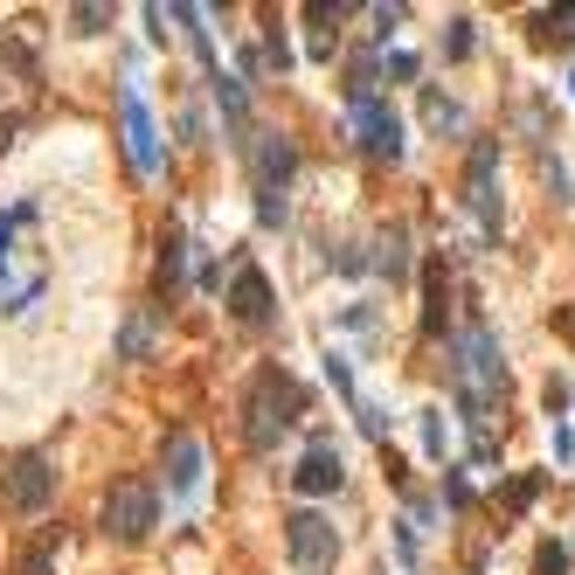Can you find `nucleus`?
I'll use <instances>...</instances> for the list:
<instances>
[{"label":"nucleus","mask_w":575,"mask_h":575,"mask_svg":"<svg viewBox=\"0 0 575 575\" xmlns=\"http://www.w3.org/2000/svg\"><path fill=\"white\" fill-rule=\"evenodd\" d=\"M56 292V222L42 195L0 201V320H29Z\"/></svg>","instance_id":"1"},{"label":"nucleus","mask_w":575,"mask_h":575,"mask_svg":"<svg viewBox=\"0 0 575 575\" xmlns=\"http://www.w3.org/2000/svg\"><path fill=\"white\" fill-rule=\"evenodd\" d=\"M451 388H458V409L464 424H472V458H492V409H500V388H506V360H500V339H492V326H464L451 339Z\"/></svg>","instance_id":"2"},{"label":"nucleus","mask_w":575,"mask_h":575,"mask_svg":"<svg viewBox=\"0 0 575 575\" xmlns=\"http://www.w3.org/2000/svg\"><path fill=\"white\" fill-rule=\"evenodd\" d=\"M305 416V388L284 368H257L250 396H243V443L250 451H278V437H292V424Z\"/></svg>","instance_id":"3"},{"label":"nucleus","mask_w":575,"mask_h":575,"mask_svg":"<svg viewBox=\"0 0 575 575\" xmlns=\"http://www.w3.org/2000/svg\"><path fill=\"white\" fill-rule=\"evenodd\" d=\"M35 104H42V56H35V42L0 35V153H8V139L35 118Z\"/></svg>","instance_id":"4"},{"label":"nucleus","mask_w":575,"mask_h":575,"mask_svg":"<svg viewBox=\"0 0 575 575\" xmlns=\"http://www.w3.org/2000/svg\"><path fill=\"white\" fill-rule=\"evenodd\" d=\"M243 146V160H250V188H257V216L264 222H284V188H292V174H299V153L284 133H250L237 139Z\"/></svg>","instance_id":"5"},{"label":"nucleus","mask_w":575,"mask_h":575,"mask_svg":"<svg viewBox=\"0 0 575 575\" xmlns=\"http://www.w3.org/2000/svg\"><path fill=\"white\" fill-rule=\"evenodd\" d=\"M97 520H104V534H112L118 547H139L153 527H160V485H153L146 472H133V479H112V492H104Z\"/></svg>","instance_id":"6"},{"label":"nucleus","mask_w":575,"mask_h":575,"mask_svg":"<svg viewBox=\"0 0 575 575\" xmlns=\"http://www.w3.org/2000/svg\"><path fill=\"white\" fill-rule=\"evenodd\" d=\"M284 547H292V568L299 575H333L339 562V534H333V520L326 513H284Z\"/></svg>","instance_id":"7"},{"label":"nucleus","mask_w":575,"mask_h":575,"mask_svg":"<svg viewBox=\"0 0 575 575\" xmlns=\"http://www.w3.org/2000/svg\"><path fill=\"white\" fill-rule=\"evenodd\" d=\"M0 500H8L14 513H42L49 500H56V464H49L42 451L8 458V472H0Z\"/></svg>","instance_id":"8"},{"label":"nucleus","mask_w":575,"mask_h":575,"mask_svg":"<svg viewBox=\"0 0 575 575\" xmlns=\"http://www.w3.org/2000/svg\"><path fill=\"white\" fill-rule=\"evenodd\" d=\"M118 125H125V160H133V174H153L160 167V146H153L160 133H153V112H146V97L133 84L118 91Z\"/></svg>","instance_id":"9"},{"label":"nucleus","mask_w":575,"mask_h":575,"mask_svg":"<svg viewBox=\"0 0 575 575\" xmlns=\"http://www.w3.org/2000/svg\"><path fill=\"white\" fill-rule=\"evenodd\" d=\"M492 167H500V139H479V146H472V167H464V201H472V216L485 222V237H500V195H492Z\"/></svg>","instance_id":"10"},{"label":"nucleus","mask_w":575,"mask_h":575,"mask_svg":"<svg viewBox=\"0 0 575 575\" xmlns=\"http://www.w3.org/2000/svg\"><path fill=\"white\" fill-rule=\"evenodd\" d=\"M229 320L250 326V333H264L278 320V299H271V284L257 264H237V284H229Z\"/></svg>","instance_id":"11"},{"label":"nucleus","mask_w":575,"mask_h":575,"mask_svg":"<svg viewBox=\"0 0 575 575\" xmlns=\"http://www.w3.org/2000/svg\"><path fill=\"white\" fill-rule=\"evenodd\" d=\"M354 125H360V153H368V160H388L396 167L402 160V118L388 112V104H354Z\"/></svg>","instance_id":"12"},{"label":"nucleus","mask_w":575,"mask_h":575,"mask_svg":"<svg viewBox=\"0 0 575 575\" xmlns=\"http://www.w3.org/2000/svg\"><path fill=\"white\" fill-rule=\"evenodd\" d=\"M339 479H347V458H339V443H333V437H312V451L299 458V472H292V492L320 500V492H339Z\"/></svg>","instance_id":"13"},{"label":"nucleus","mask_w":575,"mask_h":575,"mask_svg":"<svg viewBox=\"0 0 575 575\" xmlns=\"http://www.w3.org/2000/svg\"><path fill=\"white\" fill-rule=\"evenodd\" d=\"M195 485H201V437L195 430H174L167 437V492H174V500H188Z\"/></svg>","instance_id":"14"},{"label":"nucleus","mask_w":575,"mask_h":575,"mask_svg":"<svg viewBox=\"0 0 575 575\" xmlns=\"http://www.w3.org/2000/svg\"><path fill=\"white\" fill-rule=\"evenodd\" d=\"M375 271H381L388 284H402V278H409V229H388V237H381V257H375Z\"/></svg>","instance_id":"15"},{"label":"nucleus","mask_w":575,"mask_h":575,"mask_svg":"<svg viewBox=\"0 0 575 575\" xmlns=\"http://www.w3.org/2000/svg\"><path fill=\"white\" fill-rule=\"evenodd\" d=\"M180 278H188V237L167 229V250H160V292H167V299L180 292Z\"/></svg>","instance_id":"16"},{"label":"nucleus","mask_w":575,"mask_h":575,"mask_svg":"<svg viewBox=\"0 0 575 575\" xmlns=\"http://www.w3.org/2000/svg\"><path fill=\"white\" fill-rule=\"evenodd\" d=\"M56 555H63V527H42V534H35V547L21 555V568H14V575H49V568H56Z\"/></svg>","instance_id":"17"},{"label":"nucleus","mask_w":575,"mask_h":575,"mask_svg":"<svg viewBox=\"0 0 575 575\" xmlns=\"http://www.w3.org/2000/svg\"><path fill=\"white\" fill-rule=\"evenodd\" d=\"M216 104H222L229 133H243V125H250V97H243V84H237V76H216Z\"/></svg>","instance_id":"18"},{"label":"nucleus","mask_w":575,"mask_h":575,"mask_svg":"<svg viewBox=\"0 0 575 575\" xmlns=\"http://www.w3.org/2000/svg\"><path fill=\"white\" fill-rule=\"evenodd\" d=\"M146 347H153V312H133V320H125L118 354H125V360H146Z\"/></svg>","instance_id":"19"},{"label":"nucleus","mask_w":575,"mask_h":575,"mask_svg":"<svg viewBox=\"0 0 575 575\" xmlns=\"http://www.w3.org/2000/svg\"><path fill=\"white\" fill-rule=\"evenodd\" d=\"M424 118H430V133H458V125H464V112H458V104L443 97V91L424 97Z\"/></svg>","instance_id":"20"},{"label":"nucleus","mask_w":575,"mask_h":575,"mask_svg":"<svg viewBox=\"0 0 575 575\" xmlns=\"http://www.w3.org/2000/svg\"><path fill=\"white\" fill-rule=\"evenodd\" d=\"M424 292H430V305H424V333H443V264L424 271Z\"/></svg>","instance_id":"21"},{"label":"nucleus","mask_w":575,"mask_h":575,"mask_svg":"<svg viewBox=\"0 0 575 575\" xmlns=\"http://www.w3.org/2000/svg\"><path fill=\"white\" fill-rule=\"evenodd\" d=\"M443 56H451V63H464V56H472V21H451V35H443Z\"/></svg>","instance_id":"22"},{"label":"nucleus","mask_w":575,"mask_h":575,"mask_svg":"<svg viewBox=\"0 0 575 575\" xmlns=\"http://www.w3.org/2000/svg\"><path fill=\"white\" fill-rule=\"evenodd\" d=\"M534 29H541V42H562V35H575V8H562V14H541Z\"/></svg>","instance_id":"23"},{"label":"nucleus","mask_w":575,"mask_h":575,"mask_svg":"<svg viewBox=\"0 0 575 575\" xmlns=\"http://www.w3.org/2000/svg\"><path fill=\"white\" fill-rule=\"evenodd\" d=\"M534 575H568V555L555 541H541V555H534Z\"/></svg>","instance_id":"24"},{"label":"nucleus","mask_w":575,"mask_h":575,"mask_svg":"<svg viewBox=\"0 0 575 575\" xmlns=\"http://www.w3.org/2000/svg\"><path fill=\"white\" fill-rule=\"evenodd\" d=\"M70 21H76V35H97L112 21V8H70Z\"/></svg>","instance_id":"25"},{"label":"nucleus","mask_w":575,"mask_h":575,"mask_svg":"<svg viewBox=\"0 0 575 575\" xmlns=\"http://www.w3.org/2000/svg\"><path fill=\"white\" fill-rule=\"evenodd\" d=\"M424 443H430V458H443V416L437 409L424 416Z\"/></svg>","instance_id":"26"}]
</instances>
